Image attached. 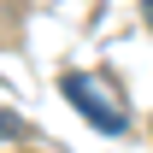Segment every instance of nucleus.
<instances>
[{"label": "nucleus", "mask_w": 153, "mask_h": 153, "mask_svg": "<svg viewBox=\"0 0 153 153\" xmlns=\"http://www.w3.org/2000/svg\"><path fill=\"white\" fill-rule=\"evenodd\" d=\"M59 88H65V100H71L100 135H124L130 130V100H124V88H118L106 71H65Z\"/></svg>", "instance_id": "f257e3e1"}, {"label": "nucleus", "mask_w": 153, "mask_h": 153, "mask_svg": "<svg viewBox=\"0 0 153 153\" xmlns=\"http://www.w3.org/2000/svg\"><path fill=\"white\" fill-rule=\"evenodd\" d=\"M6 135H18V118L12 112H0V141H6Z\"/></svg>", "instance_id": "f03ea898"}, {"label": "nucleus", "mask_w": 153, "mask_h": 153, "mask_svg": "<svg viewBox=\"0 0 153 153\" xmlns=\"http://www.w3.org/2000/svg\"><path fill=\"white\" fill-rule=\"evenodd\" d=\"M141 12H147V24H153V0H147V6H141Z\"/></svg>", "instance_id": "7ed1b4c3"}]
</instances>
